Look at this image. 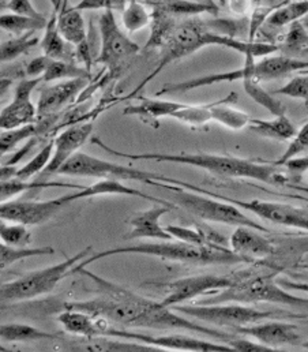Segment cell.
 <instances>
[{"label": "cell", "instance_id": "obj_1", "mask_svg": "<svg viewBox=\"0 0 308 352\" xmlns=\"http://www.w3.org/2000/svg\"><path fill=\"white\" fill-rule=\"evenodd\" d=\"M82 273L97 287V296L63 303V309L79 310L94 318H104L122 328H149L158 331H198V324L182 317L172 307L141 296L116 283L102 278L86 267L74 266L72 274Z\"/></svg>", "mask_w": 308, "mask_h": 352}, {"label": "cell", "instance_id": "obj_2", "mask_svg": "<svg viewBox=\"0 0 308 352\" xmlns=\"http://www.w3.org/2000/svg\"><path fill=\"white\" fill-rule=\"evenodd\" d=\"M91 142L100 146L102 151L112 153L113 156L129 159V160H149L158 163H173L191 166L209 174L220 177H234V179H252L274 186H289V177L278 167L252 160H245L233 156L212 155V153H123L112 149L104 144L98 137H93Z\"/></svg>", "mask_w": 308, "mask_h": 352}, {"label": "cell", "instance_id": "obj_3", "mask_svg": "<svg viewBox=\"0 0 308 352\" xmlns=\"http://www.w3.org/2000/svg\"><path fill=\"white\" fill-rule=\"evenodd\" d=\"M122 254H141L151 256L161 260L194 265H233L240 263H250L247 258L236 254L232 249L223 245H206L198 246L183 241L179 242H161V243H140L131 246H123L109 250H102L91 254L83 263L76 265L78 267H86L91 263L102 258L122 256Z\"/></svg>", "mask_w": 308, "mask_h": 352}, {"label": "cell", "instance_id": "obj_4", "mask_svg": "<svg viewBox=\"0 0 308 352\" xmlns=\"http://www.w3.org/2000/svg\"><path fill=\"white\" fill-rule=\"evenodd\" d=\"M244 58H245L244 66L237 70L202 76V77H197V78L182 81V82L165 84L157 91V97H161L164 94H182L194 89L205 88V87L223 84V82H234V81L243 82L244 80H255L258 82L272 81V80L287 77L296 72L308 70V60L298 59L289 55L267 56L259 62H256V59L252 56H244Z\"/></svg>", "mask_w": 308, "mask_h": 352}, {"label": "cell", "instance_id": "obj_5", "mask_svg": "<svg viewBox=\"0 0 308 352\" xmlns=\"http://www.w3.org/2000/svg\"><path fill=\"white\" fill-rule=\"evenodd\" d=\"M276 272L270 274L256 276H236L233 284L212 294L210 298L198 302L197 305H219V303H273L294 309L308 310V299L289 294L276 280Z\"/></svg>", "mask_w": 308, "mask_h": 352}, {"label": "cell", "instance_id": "obj_6", "mask_svg": "<svg viewBox=\"0 0 308 352\" xmlns=\"http://www.w3.org/2000/svg\"><path fill=\"white\" fill-rule=\"evenodd\" d=\"M151 186H157L160 188H164L169 192L172 202L176 206L183 208L190 214L204 220V221H212L219 224H226L232 227H250L261 232H270L265 226L254 221L248 216H245L240 208L233 205L231 202L223 201L220 198L201 194L192 190H187L184 187H180L177 184L165 183V182H155L153 180Z\"/></svg>", "mask_w": 308, "mask_h": 352}, {"label": "cell", "instance_id": "obj_7", "mask_svg": "<svg viewBox=\"0 0 308 352\" xmlns=\"http://www.w3.org/2000/svg\"><path fill=\"white\" fill-rule=\"evenodd\" d=\"M93 253V248H86L73 257H67L63 263L47 266L44 269H37L28 272L26 274L1 284L0 299L1 305L16 303L32 300L44 295L51 294L56 285L72 274V270L79 264L87 254Z\"/></svg>", "mask_w": 308, "mask_h": 352}, {"label": "cell", "instance_id": "obj_8", "mask_svg": "<svg viewBox=\"0 0 308 352\" xmlns=\"http://www.w3.org/2000/svg\"><path fill=\"white\" fill-rule=\"evenodd\" d=\"M172 184H177L180 187H184L187 190H192L201 194H206L210 197H216L220 198L223 201L231 202L233 205H236L240 209L248 210L251 213H254L255 216L274 223L277 226H283V227H288V228H296V230H303L308 232V209L305 208H299V206H294V205H288V204H280V202H269V201H261V199H250V201H244V199H237V198H231V197H226V195H220V194H214L212 191H208L202 187H198L195 184L179 180V179H173Z\"/></svg>", "mask_w": 308, "mask_h": 352}, {"label": "cell", "instance_id": "obj_9", "mask_svg": "<svg viewBox=\"0 0 308 352\" xmlns=\"http://www.w3.org/2000/svg\"><path fill=\"white\" fill-rule=\"evenodd\" d=\"M98 29L101 36V50L96 63L105 66L109 78H115L123 72L126 63L142 48L119 28L112 10H105L101 14Z\"/></svg>", "mask_w": 308, "mask_h": 352}, {"label": "cell", "instance_id": "obj_10", "mask_svg": "<svg viewBox=\"0 0 308 352\" xmlns=\"http://www.w3.org/2000/svg\"><path fill=\"white\" fill-rule=\"evenodd\" d=\"M175 311L186 317H191L197 321L212 324L216 327L234 329L237 327H244L265 321L276 316L272 311H261L248 305L241 303H219V305H177L172 306Z\"/></svg>", "mask_w": 308, "mask_h": 352}, {"label": "cell", "instance_id": "obj_11", "mask_svg": "<svg viewBox=\"0 0 308 352\" xmlns=\"http://www.w3.org/2000/svg\"><path fill=\"white\" fill-rule=\"evenodd\" d=\"M59 175L83 176V177H97V179H116V180H134L151 184L155 182L169 183L170 177L148 173L129 166H122L118 163L107 162L83 152L76 153L59 171Z\"/></svg>", "mask_w": 308, "mask_h": 352}, {"label": "cell", "instance_id": "obj_12", "mask_svg": "<svg viewBox=\"0 0 308 352\" xmlns=\"http://www.w3.org/2000/svg\"><path fill=\"white\" fill-rule=\"evenodd\" d=\"M105 336L115 339H130L138 340L146 344H152L162 350H176V351L194 352H233L234 349L226 343H213L201 340L197 338L183 336V335H168V336H151L140 332H131L122 327H115L109 324L105 331Z\"/></svg>", "mask_w": 308, "mask_h": 352}, {"label": "cell", "instance_id": "obj_13", "mask_svg": "<svg viewBox=\"0 0 308 352\" xmlns=\"http://www.w3.org/2000/svg\"><path fill=\"white\" fill-rule=\"evenodd\" d=\"M69 202L65 195L48 199V201H36V199H12L4 201L0 205V217L4 221L21 223L28 227L41 226L52 220Z\"/></svg>", "mask_w": 308, "mask_h": 352}, {"label": "cell", "instance_id": "obj_14", "mask_svg": "<svg viewBox=\"0 0 308 352\" xmlns=\"http://www.w3.org/2000/svg\"><path fill=\"white\" fill-rule=\"evenodd\" d=\"M234 277L216 274H198L177 278L165 285L166 295L161 302L168 307L183 305L201 295L216 294L232 285Z\"/></svg>", "mask_w": 308, "mask_h": 352}, {"label": "cell", "instance_id": "obj_15", "mask_svg": "<svg viewBox=\"0 0 308 352\" xmlns=\"http://www.w3.org/2000/svg\"><path fill=\"white\" fill-rule=\"evenodd\" d=\"M43 77L22 78L16 89L14 100L1 108L0 112V129L10 130L32 123H37V107L32 101V93L40 85Z\"/></svg>", "mask_w": 308, "mask_h": 352}, {"label": "cell", "instance_id": "obj_16", "mask_svg": "<svg viewBox=\"0 0 308 352\" xmlns=\"http://www.w3.org/2000/svg\"><path fill=\"white\" fill-rule=\"evenodd\" d=\"M94 130L93 122H82L69 126L54 140V155L38 180L47 182L50 176L59 174L60 168L89 141Z\"/></svg>", "mask_w": 308, "mask_h": 352}, {"label": "cell", "instance_id": "obj_17", "mask_svg": "<svg viewBox=\"0 0 308 352\" xmlns=\"http://www.w3.org/2000/svg\"><path fill=\"white\" fill-rule=\"evenodd\" d=\"M236 335L251 338L255 342L270 347L273 350L284 346H299L300 335L298 327L294 324L280 322V321H267V322H255L244 327H237L232 329Z\"/></svg>", "mask_w": 308, "mask_h": 352}, {"label": "cell", "instance_id": "obj_18", "mask_svg": "<svg viewBox=\"0 0 308 352\" xmlns=\"http://www.w3.org/2000/svg\"><path fill=\"white\" fill-rule=\"evenodd\" d=\"M91 78H74L59 81L51 87H45L40 90V97L37 102L38 120L58 116L59 112L73 102L83 89L87 88Z\"/></svg>", "mask_w": 308, "mask_h": 352}, {"label": "cell", "instance_id": "obj_19", "mask_svg": "<svg viewBox=\"0 0 308 352\" xmlns=\"http://www.w3.org/2000/svg\"><path fill=\"white\" fill-rule=\"evenodd\" d=\"M250 227H236L230 238L231 249L239 256L247 258L250 263L262 260L276 253L274 243Z\"/></svg>", "mask_w": 308, "mask_h": 352}, {"label": "cell", "instance_id": "obj_20", "mask_svg": "<svg viewBox=\"0 0 308 352\" xmlns=\"http://www.w3.org/2000/svg\"><path fill=\"white\" fill-rule=\"evenodd\" d=\"M175 206L155 204L148 210L140 212L130 220L131 230L127 239H158V241H173L175 238L160 224L164 214L169 213Z\"/></svg>", "mask_w": 308, "mask_h": 352}, {"label": "cell", "instance_id": "obj_21", "mask_svg": "<svg viewBox=\"0 0 308 352\" xmlns=\"http://www.w3.org/2000/svg\"><path fill=\"white\" fill-rule=\"evenodd\" d=\"M97 195H126V197H140L144 199H148L154 204H162V205H169V206H176L173 202H169L166 199L162 198H155L151 197L148 194H145L141 190H137L134 187L126 186L123 184L120 180L116 179H100L96 183L90 184V186H85L82 188H79L77 192L73 194H67L65 195L66 201L69 204L76 202L83 198H91V197H97Z\"/></svg>", "mask_w": 308, "mask_h": 352}, {"label": "cell", "instance_id": "obj_22", "mask_svg": "<svg viewBox=\"0 0 308 352\" xmlns=\"http://www.w3.org/2000/svg\"><path fill=\"white\" fill-rule=\"evenodd\" d=\"M54 7L58 8V26L69 44L80 45L87 41V33L83 16L74 6L70 7L65 0H51Z\"/></svg>", "mask_w": 308, "mask_h": 352}, {"label": "cell", "instance_id": "obj_23", "mask_svg": "<svg viewBox=\"0 0 308 352\" xmlns=\"http://www.w3.org/2000/svg\"><path fill=\"white\" fill-rule=\"evenodd\" d=\"M56 320L62 325V328L73 336L82 338L85 340L101 336V329L97 318L91 317L85 311L65 309L56 317Z\"/></svg>", "mask_w": 308, "mask_h": 352}, {"label": "cell", "instance_id": "obj_24", "mask_svg": "<svg viewBox=\"0 0 308 352\" xmlns=\"http://www.w3.org/2000/svg\"><path fill=\"white\" fill-rule=\"evenodd\" d=\"M248 129L256 135L281 142L292 141L299 131L287 115L274 116V119L272 120L251 119L248 123Z\"/></svg>", "mask_w": 308, "mask_h": 352}, {"label": "cell", "instance_id": "obj_25", "mask_svg": "<svg viewBox=\"0 0 308 352\" xmlns=\"http://www.w3.org/2000/svg\"><path fill=\"white\" fill-rule=\"evenodd\" d=\"M140 102L135 105H129L124 108L123 115L127 116H138L141 119L158 120L161 118H170V115L182 108L184 104L172 101V100H161L152 97H138Z\"/></svg>", "mask_w": 308, "mask_h": 352}, {"label": "cell", "instance_id": "obj_26", "mask_svg": "<svg viewBox=\"0 0 308 352\" xmlns=\"http://www.w3.org/2000/svg\"><path fill=\"white\" fill-rule=\"evenodd\" d=\"M236 98L237 94L231 93L228 97L212 102V122H216L231 130H241L248 127L251 120L250 115L231 105L236 102Z\"/></svg>", "mask_w": 308, "mask_h": 352}, {"label": "cell", "instance_id": "obj_27", "mask_svg": "<svg viewBox=\"0 0 308 352\" xmlns=\"http://www.w3.org/2000/svg\"><path fill=\"white\" fill-rule=\"evenodd\" d=\"M67 44L58 26V8L54 7V12L41 38L43 54L55 60H67Z\"/></svg>", "mask_w": 308, "mask_h": 352}, {"label": "cell", "instance_id": "obj_28", "mask_svg": "<svg viewBox=\"0 0 308 352\" xmlns=\"http://www.w3.org/2000/svg\"><path fill=\"white\" fill-rule=\"evenodd\" d=\"M0 338L3 342L7 343H28V342H37V340H54L58 339V333L45 332L36 327L28 324H3L0 327Z\"/></svg>", "mask_w": 308, "mask_h": 352}, {"label": "cell", "instance_id": "obj_29", "mask_svg": "<svg viewBox=\"0 0 308 352\" xmlns=\"http://www.w3.org/2000/svg\"><path fill=\"white\" fill-rule=\"evenodd\" d=\"M153 7H158L176 18H192L205 12H217L219 10L214 3L194 0H158L157 3H153Z\"/></svg>", "mask_w": 308, "mask_h": 352}, {"label": "cell", "instance_id": "obj_30", "mask_svg": "<svg viewBox=\"0 0 308 352\" xmlns=\"http://www.w3.org/2000/svg\"><path fill=\"white\" fill-rule=\"evenodd\" d=\"M153 21V10L141 0H129L122 11V22L129 33H135L146 26H151Z\"/></svg>", "mask_w": 308, "mask_h": 352}, {"label": "cell", "instance_id": "obj_31", "mask_svg": "<svg viewBox=\"0 0 308 352\" xmlns=\"http://www.w3.org/2000/svg\"><path fill=\"white\" fill-rule=\"evenodd\" d=\"M83 351H116V352H162L165 350L146 343H126L119 340H111L108 336L89 339L87 344L82 346Z\"/></svg>", "mask_w": 308, "mask_h": 352}, {"label": "cell", "instance_id": "obj_32", "mask_svg": "<svg viewBox=\"0 0 308 352\" xmlns=\"http://www.w3.org/2000/svg\"><path fill=\"white\" fill-rule=\"evenodd\" d=\"M37 32H28L21 36H15L7 41H3L0 45V60L1 63H10L16 60L19 56L28 54L37 44H41Z\"/></svg>", "mask_w": 308, "mask_h": 352}, {"label": "cell", "instance_id": "obj_33", "mask_svg": "<svg viewBox=\"0 0 308 352\" xmlns=\"http://www.w3.org/2000/svg\"><path fill=\"white\" fill-rule=\"evenodd\" d=\"M48 19H37L14 12H3L0 15V28L11 34L21 36L28 32H38L47 28Z\"/></svg>", "mask_w": 308, "mask_h": 352}, {"label": "cell", "instance_id": "obj_34", "mask_svg": "<svg viewBox=\"0 0 308 352\" xmlns=\"http://www.w3.org/2000/svg\"><path fill=\"white\" fill-rule=\"evenodd\" d=\"M308 15V0H295L284 4L269 15L266 23L273 28H283L298 21H302Z\"/></svg>", "mask_w": 308, "mask_h": 352}, {"label": "cell", "instance_id": "obj_35", "mask_svg": "<svg viewBox=\"0 0 308 352\" xmlns=\"http://www.w3.org/2000/svg\"><path fill=\"white\" fill-rule=\"evenodd\" d=\"M74 78H91L90 70L86 67L77 66L69 60H55L52 59L48 69L43 74L44 82H58Z\"/></svg>", "mask_w": 308, "mask_h": 352}, {"label": "cell", "instance_id": "obj_36", "mask_svg": "<svg viewBox=\"0 0 308 352\" xmlns=\"http://www.w3.org/2000/svg\"><path fill=\"white\" fill-rule=\"evenodd\" d=\"M243 88L244 91L261 107H263L265 109H267L273 116H283L285 115L287 109L284 107V104L274 98V96L269 91H266L265 89L259 85L258 81L255 80H244L243 81Z\"/></svg>", "mask_w": 308, "mask_h": 352}, {"label": "cell", "instance_id": "obj_37", "mask_svg": "<svg viewBox=\"0 0 308 352\" xmlns=\"http://www.w3.org/2000/svg\"><path fill=\"white\" fill-rule=\"evenodd\" d=\"M170 118L192 127L205 126L206 123L212 122V102L198 105L184 104L182 108L175 111Z\"/></svg>", "mask_w": 308, "mask_h": 352}, {"label": "cell", "instance_id": "obj_38", "mask_svg": "<svg viewBox=\"0 0 308 352\" xmlns=\"http://www.w3.org/2000/svg\"><path fill=\"white\" fill-rule=\"evenodd\" d=\"M55 254V249L51 246L43 248H12L4 243L0 245V266L1 269L10 265L19 263L25 258L40 257V256H52Z\"/></svg>", "mask_w": 308, "mask_h": 352}, {"label": "cell", "instance_id": "obj_39", "mask_svg": "<svg viewBox=\"0 0 308 352\" xmlns=\"http://www.w3.org/2000/svg\"><path fill=\"white\" fill-rule=\"evenodd\" d=\"M33 137H38V126L37 123L1 130L0 134V152L1 155L12 152L21 142L29 141Z\"/></svg>", "mask_w": 308, "mask_h": 352}, {"label": "cell", "instance_id": "obj_40", "mask_svg": "<svg viewBox=\"0 0 308 352\" xmlns=\"http://www.w3.org/2000/svg\"><path fill=\"white\" fill-rule=\"evenodd\" d=\"M1 243L12 248H28L32 243V232L29 227L21 223L6 224L4 220L0 224Z\"/></svg>", "mask_w": 308, "mask_h": 352}, {"label": "cell", "instance_id": "obj_41", "mask_svg": "<svg viewBox=\"0 0 308 352\" xmlns=\"http://www.w3.org/2000/svg\"><path fill=\"white\" fill-rule=\"evenodd\" d=\"M54 155V141L47 144L32 160H29L25 166H22L21 168H18L16 173V179L21 180H29L33 176L40 175L47 166L50 164L51 159Z\"/></svg>", "mask_w": 308, "mask_h": 352}, {"label": "cell", "instance_id": "obj_42", "mask_svg": "<svg viewBox=\"0 0 308 352\" xmlns=\"http://www.w3.org/2000/svg\"><path fill=\"white\" fill-rule=\"evenodd\" d=\"M306 151H308V122L298 131V134L291 141L289 146L283 153V156L278 160L273 162L272 164L276 167H283L288 160L298 157L300 153H303Z\"/></svg>", "mask_w": 308, "mask_h": 352}, {"label": "cell", "instance_id": "obj_43", "mask_svg": "<svg viewBox=\"0 0 308 352\" xmlns=\"http://www.w3.org/2000/svg\"><path fill=\"white\" fill-rule=\"evenodd\" d=\"M274 94L287 96L291 98L305 100L308 104V74L307 76H296L283 88L274 90Z\"/></svg>", "mask_w": 308, "mask_h": 352}, {"label": "cell", "instance_id": "obj_44", "mask_svg": "<svg viewBox=\"0 0 308 352\" xmlns=\"http://www.w3.org/2000/svg\"><path fill=\"white\" fill-rule=\"evenodd\" d=\"M1 10L37 19H47V16L33 6L32 0H8L7 3H1Z\"/></svg>", "mask_w": 308, "mask_h": 352}, {"label": "cell", "instance_id": "obj_45", "mask_svg": "<svg viewBox=\"0 0 308 352\" xmlns=\"http://www.w3.org/2000/svg\"><path fill=\"white\" fill-rule=\"evenodd\" d=\"M51 58H48L47 55H41L37 56L34 59H32L25 70V77L28 78H34V77H43V74L45 73V70L48 69L50 63H51Z\"/></svg>", "mask_w": 308, "mask_h": 352}, {"label": "cell", "instance_id": "obj_46", "mask_svg": "<svg viewBox=\"0 0 308 352\" xmlns=\"http://www.w3.org/2000/svg\"><path fill=\"white\" fill-rule=\"evenodd\" d=\"M273 11H274L273 8H266V7L254 8V11H252V18H251V22H250V36H248V41H254L258 29L262 26L263 22L267 21L269 15H270Z\"/></svg>", "mask_w": 308, "mask_h": 352}, {"label": "cell", "instance_id": "obj_47", "mask_svg": "<svg viewBox=\"0 0 308 352\" xmlns=\"http://www.w3.org/2000/svg\"><path fill=\"white\" fill-rule=\"evenodd\" d=\"M37 141H38V137H33L29 141H26V144L18 152L12 153V156L6 163H3V164H6V166H16L36 146Z\"/></svg>", "mask_w": 308, "mask_h": 352}, {"label": "cell", "instance_id": "obj_48", "mask_svg": "<svg viewBox=\"0 0 308 352\" xmlns=\"http://www.w3.org/2000/svg\"><path fill=\"white\" fill-rule=\"evenodd\" d=\"M226 3L228 4L232 12L237 16H245L251 11H254L252 0H227Z\"/></svg>", "mask_w": 308, "mask_h": 352}, {"label": "cell", "instance_id": "obj_49", "mask_svg": "<svg viewBox=\"0 0 308 352\" xmlns=\"http://www.w3.org/2000/svg\"><path fill=\"white\" fill-rule=\"evenodd\" d=\"M278 284L288 289V291H296V292H305L308 294V283H302V281H292L289 278H278Z\"/></svg>", "mask_w": 308, "mask_h": 352}, {"label": "cell", "instance_id": "obj_50", "mask_svg": "<svg viewBox=\"0 0 308 352\" xmlns=\"http://www.w3.org/2000/svg\"><path fill=\"white\" fill-rule=\"evenodd\" d=\"M16 173H18L16 166H6V164H3V166H1V170H0L1 182L15 179V177H16Z\"/></svg>", "mask_w": 308, "mask_h": 352}, {"label": "cell", "instance_id": "obj_51", "mask_svg": "<svg viewBox=\"0 0 308 352\" xmlns=\"http://www.w3.org/2000/svg\"><path fill=\"white\" fill-rule=\"evenodd\" d=\"M105 1H107V10L123 11L129 0H105Z\"/></svg>", "mask_w": 308, "mask_h": 352}, {"label": "cell", "instance_id": "obj_52", "mask_svg": "<svg viewBox=\"0 0 308 352\" xmlns=\"http://www.w3.org/2000/svg\"><path fill=\"white\" fill-rule=\"evenodd\" d=\"M11 84H12L11 78H7V77L1 78V96H4V90H7Z\"/></svg>", "mask_w": 308, "mask_h": 352}, {"label": "cell", "instance_id": "obj_53", "mask_svg": "<svg viewBox=\"0 0 308 352\" xmlns=\"http://www.w3.org/2000/svg\"><path fill=\"white\" fill-rule=\"evenodd\" d=\"M289 318H298V320H303L305 322L308 324V313L306 314H289Z\"/></svg>", "mask_w": 308, "mask_h": 352}, {"label": "cell", "instance_id": "obj_54", "mask_svg": "<svg viewBox=\"0 0 308 352\" xmlns=\"http://www.w3.org/2000/svg\"><path fill=\"white\" fill-rule=\"evenodd\" d=\"M288 187H294V188H296V190H300V191H305V192H308V187H303V186H296V184H289Z\"/></svg>", "mask_w": 308, "mask_h": 352}, {"label": "cell", "instance_id": "obj_55", "mask_svg": "<svg viewBox=\"0 0 308 352\" xmlns=\"http://www.w3.org/2000/svg\"><path fill=\"white\" fill-rule=\"evenodd\" d=\"M302 23H303V26H305L306 29H308V15L306 18H303V19H302Z\"/></svg>", "mask_w": 308, "mask_h": 352}, {"label": "cell", "instance_id": "obj_56", "mask_svg": "<svg viewBox=\"0 0 308 352\" xmlns=\"http://www.w3.org/2000/svg\"><path fill=\"white\" fill-rule=\"evenodd\" d=\"M302 346H303L306 350H308V342H306V343H302Z\"/></svg>", "mask_w": 308, "mask_h": 352}, {"label": "cell", "instance_id": "obj_57", "mask_svg": "<svg viewBox=\"0 0 308 352\" xmlns=\"http://www.w3.org/2000/svg\"><path fill=\"white\" fill-rule=\"evenodd\" d=\"M302 267H305V269H308V265H302Z\"/></svg>", "mask_w": 308, "mask_h": 352}, {"label": "cell", "instance_id": "obj_58", "mask_svg": "<svg viewBox=\"0 0 308 352\" xmlns=\"http://www.w3.org/2000/svg\"><path fill=\"white\" fill-rule=\"evenodd\" d=\"M221 1H223V3H226V1H227V0H221Z\"/></svg>", "mask_w": 308, "mask_h": 352}, {"label": "cell", "instance_id": "obj_59", "mask_svg": "<svg viewBox=\"0 0 308 352\" xmlns=\"http://www.w3.org/2000/svg\"><path fill=\"white\" fill-rule=\"evenodd\" d=\"M65 1H69V0H65Z\"/></svg>", "mask_w": 308, "mask_h": 352}]
</instances>
